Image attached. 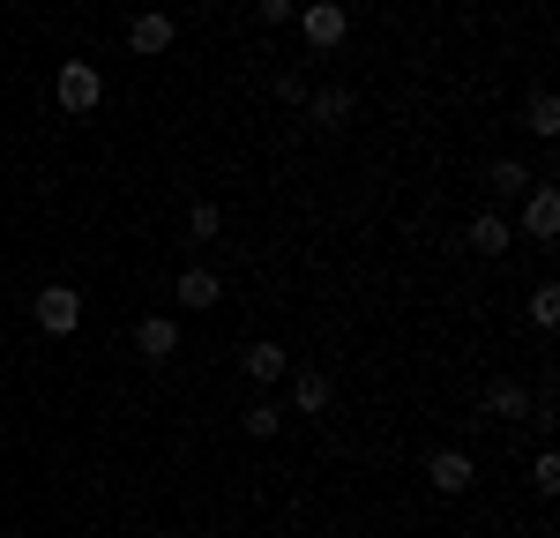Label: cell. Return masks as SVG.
I'll list each match as a JSON object with an SVG mask.
<instances>
[{"label":"cell","mask_w":560,"mask_h":538,"mask_svg":"<svg viewBox=\"0 0 560 538\" xmlns=\"http://www.w3.org/2000/svg\"><path fill=\"white\" fill-rule=\"evenodd\" d=\"M31 321H38L45 337H75L83 329V292L75 284H45L38 300H31Z\"/></svg>","instance_id":"obj_1"},{"label":"cell","mask_w":560,"mask_h":538,"mask_svg":"<svg viewBox=\"0 0 560 538\" xmlns=\"http://www.w3.org/2000/svg\"><path fill=\"white\" fill-rule=\"evenodd\" d=\"M52 97H60V113H97V97H105V75H97L90 60H68V68L52 75Z\"/></svg>","instance_id":"obj_2"},{"label":"cell","mask_w":560,"mask_h":538,"mask_svg":"<svg viewBox=\"0 0 560 538\" xmlns=\"http://www.w3.org/2000/svg\"><path fill=\"white\" fill-rule=\"evenodd\" d=\"M300 31H306V45H314V52H337V45H345V31H351L345 0H314V8L300 15Z\"/></svg>","instance_id":"obj_3"},{"label":"cell","mask_w":560,"mask_h":538,"mask_svg":"<svg viewBox=\"0 0 560 538\" xmlns=\"http://www.w3.org/2000/svg\"><path fill=\"white\" fill-rule=\"evenodd\" d=\"M523 232H530V239H560V187L553 179H530V195H523Z\"/></svg>","instance_id":"obj_4"},{"label":"cell","mask_w":560,"mask_h":538,"mask_svg":"<svg viewBox=\"0 0 560 538\" xmlns=\"http://www.w3.org/2000/svg\"><path fill=\"white\" fill-rule=\"evenodd\" d=\"M509 239H516V224L501 218V210H478V218L464 224V247L486 255V262H493V255H509Z\"/></svg>","instance_id":"obj_5"},{"label":"cell","mask_w":560,"mask_h":538,"mask_svg":"<svg viewBox=\"0 0 560 538\" xmlns=\"http://www.w3.org/2000/svg\"><path fill=\"white\" fill-rule=\"evenodd\" d=\"M427 479H433V493H471L478 464L464 456V448H433V456H427Z\"/></svg>","instance_id":"obj_6"},{"label":"cell","mask_w":560,"mask_h":538,"mask_svg":"<svg viewBox=\"0 0 560 538\" xmlns=\"http://www.w3.org/2000/svg\"><path fill=\"white\" fill-rule=\"evenodd\" d=\"M135 352L150 359V366L173 359L179 352V321H173V314H142V321H135Z\"/></svg>","instance_id":"obj_7"},{"label":"cell","mask_w":560,"mask_h":538,"mask_svg":"<svg viewBox=\"0 0 560 538\" xmlns=\"http://www.w3.org/2000/svg\"><path fill=\"white\" fill-rule=\"evenodd\" d=\"M217 300H224V277H217V269H202V262L179 269V307L187 314H210Z\"/></svg>","instance_id":"obj_8"},{"label":"cell","mask_w":560,"mask_h":538,"mask_svg":"<svg viewBox=\"0 0 560 538\" xmlns=\"http://www.w3.org/2000/svg\"><path fill=\"white\" fill-rule=\"evenodd\" d=\"M165 45H173V15H165V8H142V15L128 23V52L150 60V52H165Z\"/></svg>","instance_id":"obj_9"},{"label":"cell","mask_w":560,"mask_h":538,"mask_svg":"<svg viewBox=\"0 0 560 538\" xmlns=\"http://www.w3.org/2000/svg\"><path fill=\"white\" fill-rule=\"evenodd\" d=\"M486 187H493L501 202H523V195H530V165H523V157H493V165H486Z\"/></svg>","instance_id":"obj_10"},{"label":"cell","mask_w":560,"mask_h":538,"mask_svg":"<svg viewBox=\"0 0 560 538\" xmlns=\"http://www.w3.org/2000/svg\"><path fill=\"white\" fill-rule=\"evenodd\" d=\"M306 113H314V128H345L351 120V90H337V83L306 90Z\"/></svg>","instance_id":"obj_11"},{"label":"cell","mask_w":560,"mask_h":538,"mask_svg":"<svg viewBox=\"0 0 560 538\" xmlns=\"http://www.w3.org/2000/svg\"><path fill=\"white\" fill-rule=\"evenodd\" d=\"M240 366H247V382H284V374H292L284 344H269V337H261V344H247V359H240Z\"/></svg>","instance_id":"obj_12"},{"label":"cell","mask_w":560,"mask_h":538,"mask_svg":"<svg viewBox=\"0 0 560 538\" xmlns=\"http://www.w3.org/2000/svg\"><path fill=\"white\" fill-rule=\"evenodd\" d=\"M329 397H337L329 374H292V404H300V411H329Z\"/></svg>","instance_id":"obj_13"},{"label":"cell","mask_w":560,"mask_h":538,"mask_svg":"<svg viewBox=\"0 0 560 538\" xmlns=\"http://www.w3.org/2000/svg\"><path fill=\"white\" fill-rule=\"evenodd\" d=\"M486 411H493V419H523V411H530V389H523V382H493V389H486Z\"/></svg>","instance_id":"obj_14"},{"label":"cell","mask_w":560,"mask_h":538,"mask_svg":"<svg viewBox=\"0 0 560 538\" xmlns=\"http://www.w3.org/2000/svg\"><path fill=\"white\" fill-rule=\"evenodd\" d=\"M523 120H530V134H553V128H560V97H553V90H530Z\"/></svg>","instance_id":"obj_15"},{"label":"cell","mask_w":560,"mask_h":538,"mask_svg":"<svg viewBox=\"0 0 560 538\" xmlns=\"http://www.w3.org/2000/svg\"><path fill=\"white\" fill-rule=\"evenodd\" d=\"M530 321H538V329L560 321V284H538V292H530Z\"/></svg>","instance_id":"obj_16"},{"label":"cell","mask_w":560,"mask_h":538,"mask_svg":"<svg viewBox=\"0 0 560 538\" xmlns=\"http://www.w3.org/2000/svg\"><path fill=\"white\" fill-rule=\"evenodd\" d=\"M217 224H224V210L217 202H195L187 210V239H217Z\"/></svg>","instance_id":"obj_17"},{"label":"cell","mask_w":560,"mask_h":538,"mask_svg":"<svg viewBox=\"0 0 560 538\" xmlns=\"http://www.w3.org/2000/svg\"><path fill=\"white\" fill-rule=\"evenodd\" d=\"M240 426H247V442H269V434H277V404H247Z\"/></svg>","instance_id":"obj_18"},{"label":"cell","mask_w":560,"mask_h":538,"mask_svg":"<svg viewBox=\"0 0 560 538\" xmlns=\"http://www.w3.org/2000/svg\"><path fill=\"white\" fill-rule=\"evenodd\" d=\"M530 487H538V493H560V456H553V448H538V464H530Z\"/></svg>","instance_id":"obj_19"},{"label":"cell","mask_w":560,"mask_h":538,"mask_svg":"<svg viewBox=\"0 0 560 538\" xmlns=\"http://www.w3.org/2000/svg\"><path fill=\"white\" fill-rule=\"evenodd\" d=\"M255 15H261V23H269V31H284V23L300 15V0H255Z\"/></svg>","instance_id":"obj_20"},{"label":"cell","mask_w":560,"mask_h":538,"mask_svg":"<svg viewBox=\"0 0 560 538\" xmlns=\"http://www.w3.org/2000/svg\"><path fill=\"white\" fill-rule=\"evenodd\" d=\"M306 90H314L306 75H277V97H284V105H306Z\"/></svg>","instance_id":"obj_21"},{"label":"cell","mask_w":560,"mask_h":538,"mask_svg":"<svg viewBox=\"0 0 560 538\" xmlns=\"http://www.w3.org/2000/svg\"><path fill=\"white\" fill-rule=\"evenodd\" d=\"M158 538H179V531H158Z\"/></svg>","instance_id":"obj_22"}]
</instances>
